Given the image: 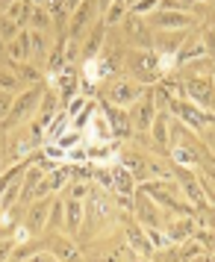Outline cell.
Masks as SVG:
<instances>
[{"label": "cell", "mask_w": 215, "mask_h": 262, "mask_svg": "<svg viewBox=\"0 0 215 262\" xmlns=\"http://www.w3.org/2000/svg\"><path fill=\"white\" fill-rule=\"evenodd\" d=\"M45 209H47V203H39V206H35V209L30 212V227H32V230H39V227H42V218H45Z\"/></svg>", "instance_id": "6da1fadb"}, {"label": "cell", "mask_w": 215, "mask_h": 262, "mask_svg": "<svg viewBox=\"0 0 215 262\" xmlns=\"http://www.w3.org/2000/svg\"><path fill=\"white\" fill-rule=\"evenodd\" d=\"M68 3H71V6H74V3H77V0H68Z\"/></svg>", "instance_id": "7a4b0ae2"}]
</instances>
